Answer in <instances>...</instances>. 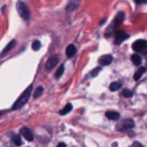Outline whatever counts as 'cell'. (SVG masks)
Returning <instances> with one entry per match:
<instances>
[{
  "label": "cell",
  "instance_id": "1",
  "mask_svg": "<svg viewBox=\"0 0 147 147\" xmlns=\"http://www.w3.org/2000/svg\"><path fill=\"white\" fill-rule=\"evenodd\" d=\"M31 91H32V86L30 85V86L22 93V95L16 100V102L13 105L11 109H13V110H16V109H20L21 107H23V106L28 102V100H29V98H30V93H31Z\"/></svg>",
  "mask_w": 147,
  "mask_h": 147
},
{
  "label": "cell",
  "instance_id": "2",
  "mask_svg": "<svg viewBox=\"0 0 147 147\" xmlns=\"http://www.w3.org/2000/svg\"><path fill=\"white\" fill-rule=\"evenodd\" d=\"M133 126H134V122L130 118H125V119H122L116 125V130L119 131V132H124V131H127V130L132 129Z\"/></svg>",
  "mask_w": 147,
  "mask_h": 147
},
{
  "label": "cell",
  "instance_id": "3",
  "mask_svg": "<svg viewBox=\"0 0 147 147\" xmlns=\"http://www.w3.org/2000/svg\"><path fill=\"white\" fill-rule=\"evenodd\" d=\"M16 8H17V11L20 14V16L23 18V20H29L30 17V13H29V9L26 7V5L23 2V1H18L16 3Z\"/></svg>",
  "mask_w": 147,
  "mask_h": 147
},
{
  "label": "cell",
  "instance_id": "4",
  "mask_svg": "<svg viewBox=\"0 0 147 147\" xmlns=\"http://www.w3.org/2000/svg\"><path fill=\"white\" fill-rule=\"evenodd\" d=\"M132 48L136 52H144L147 49V40L145 39H138L132 44Z\"/></svg>",
  "mask_w": 147,
  "mask_h": 147
},
{
  "label": "cell",
  "instance_id": "5",
  "mask_svg": "<svg viewBox=\"0 0 147 147\" xmlns=\"http://www.w3.org/2000/svg\"><path fill=\"white\" fill-rule=\"evenodd\" d=\"M127 38H129V34L127 33H125L122 30H118L115 33V44H121V42H123Z\"/></svg>",
  "mask_w": 147,
  "mask_h": 147
},
{
  "label": "cell",
  "instance_id": "6",
  "mask_svg": "<svg viewBox=\"0 0 147 147\" xmlns=\"http://www.w3.org/2000/svg\"><path fill=\"white\" fill-rule=\"evenodd\" d=\"M59 62V57L56 56V55H53V56H51L48 60H47V62H46V69L47 70H52L54 67H55V64Z\"/></svg>",
  "mask_w": 147,
  "mask_h": 147
},
{
  "label": "cell",
  "instance_id": "7",
  "mask_svg": "<svg viewBox=\"0 0 147 147\" xmlns=\"http://www.w3.org/2000/svg\"><path fill=\"white\" fill-rule=\"evenodd\" d=\"M21 134H22L26 140H29V141H32V140H33V134H32V132H31L28 127H22V129H21Z\"/></svg>",
  "mask_w": 147,
  "mask_h": 147
},
{
  "label": "cell",
  "instance_id": "8",
  "mask_svg": "<svg viewBox=\"0 0 147 147\" xmlns=\"http://www.w3.org/2000/svg\"><path fill=\"white\" fill-rule=\"evenodd\" d=\"M111 61H113V56H111V55H108V54L102 55V56L99 59V62H100L101 64H103V65H108V64H110Z\"/></svg>",
  "mask_w": 147,
  "mask_h": 147
},
{
  "label": "cell",
  "instance_id": "9",
  "mask_svg": "<svg viewBox=\"0 0 147 147\" xmlns=\"http://www.w3.org/2000/svg\"><path fill=\"white\" fill-rule=\"evenodd\" d=\"M106 117L108 119H118L119 118V114L117 111H115V110H108L106 113Z\"/></svg>",
  "mask_w": 147,
  "mask_h": 147
},
{
  "label": "cell",
  "instance_id": "10",
  "mask_svg": "<svg viewBox=\"0 0 147 147\" xmlns=\"http://www.w3.org/2000/svg\"><path fill=\"white\" fill-rule=\"evenodd\" d=\"M145 70H146V68H145V67H139V69L136 71L134 76H133V79H134V80H139V79L141 78L142 74L145 72Z\"/></svg>",
  "mask_w": 147,
  "mask_h": 147
},
{
  "label": "cell",
  "instance_id": "11",
  "mask_svg": "<svg viewBox=\"0 0 147 147\" xmlns=\"http://www.w3.org/2000/svg\"><path fill=\"white\" fill-rule=\"evenodd\" d=\"M65 53H67V55L70 57V56H72V55H75V53H76V46L75 45H69L68 47H67V49H65Z\"/></svg>",
  "mask_w": 147,
  "mask_h": 147
},
{
  "label": "cell",
  "instance_id": "12",
  "mask_svg": "<svg viewBox=\"0 0 147 147\" xmlns=\"http://www.w3.org/2000/svg\"><path fill=\"white\" fill-rule=\"evenodd\" d=\"M131 61H132L133 64H136V65H140V64H141V57H140V55H138V54H133V55L131 56Z\"/></svg>",
  "mask_w": 147,
  "mask_h": 147
},
{
  "label": "cell",
  "instance_id": "13",
  "mask_svg": "<svg viewBox=\"0 0 147 147\" xmlns=\"http://www.w3.org/2000/svg\"><path fill=\"white\" fill-rule=\"evenodd\" d=\"M71 109H72V105H71V103H67L65 107L60 110V115H67Z\"/></svg>",
  "mask_w": 147,
  "mask_h": 147
},
{
  "label": "cell",
  "instance_id": "14",
  "mask_svg": "<svg viewBox=\"0 0 147 147\" xmlns=\"http://www.w3.org/2000/svg\"><path fill=\"white\" fill-rule=\"evenodd\" d=\"M15 44H16V41H15V40H11V41H10V42H9V44H8V45L5 47V49L1 52V55L3 56V55H5V54H6V53H7L9 49H11V48L15 46Z\"/></svg>",
  "mask_w": 147,
  "mask_h": 147
},
{
  "label": "cell",
  "instance_id": "15",
  "mask_svg": "<svg viewBox=\"0 0 147 147\" xmlns=\"http://www.w3.org/2000/svg\"><path fill=\"white\" fill-rule=\"evenodd\" d=\"M123 20H124V13L123 11H119L116 15V17H115V24H121L123 22Z\"/></svg>",
  "mask_w": 147,
  "mask_h": 147
},
{
  "label": "cell",
  "instance_id": "16",
  "mask_svg": "<svg viewBox=\"0 0 147 147\" xmlns=\"http://www.w3.org/2000/svg\"><path fill=\"white\" fill-rule=\"evenodd\" d=\"M11 140H13L14 145H16V146H21L22 145V139H21V137L18 134H14L13 138H11Z\"/></svg>",
  "mask_w": 147,
  "mask_h": 147
},
{
  "label": "cell",
  "instance_id": "17",
  "mask_svg": "<svg viewBox=\"0 0 147 147\" xmlns=\"http://www.w3.org/2000/svg\"><path fill=\"white\" fill-rule=\"evenodd\" d=\"M79 5V1H71L69 5H68V7H67V10L68 11H71V10H75L76 8H77V6Z\"/></svg>",
  "mask_w": 147,
  "mask_h": 147
},
{
  "label": "cell",
  "instance_id": "18",
  "mask_svg": "<svg viewBox=\"0 0 147 147\" xmlns=\"http://www.w3.org/2000/svg\"><path fill=\"white\" fill-rule=\"evenodd\" d=\"M121 86H122V84L119 82H114V83L110 84L109 88H110V91H117V90H119Z\"/></svg>",
  "mask_w": 147,
  "mask_h": 147
},
{
  "label": "cell",
  "instance_id": "19",
  "mask_svg": "<svg viewBox=\"0 0 147 147\" xmlns=\"http://www.w3.org/2000/svg\"><path fill=\"white\" fill-rule=\"evenodd\" d=\"M40 47H41V44H40L39 40H34V41L32 42V49H33V51H39Z\"/></svg>",
  "mask_w": 147,
  "mask_h": 147
},
{
  "label": "cell",
  "instance_id": "20",
  "mask_svg": "<svg viewBox=\"0 0 147 147\" xmlns=\"http://www.w3.org/2000/svg\"><path fill=\"white\" fill-rule=\"evenodd\" d=\"M63 70H64V67H63V65H60L59 69H57L56 72H55V78H60V77L62 76V74H63Z\"/></svg>",
  "mask_w": 147,
  "mask_h": 147
},
{
  "label": "cell",
  "instance_id": "21",
  "mask_svg": "<svg viewBox=\"0 0 147 147\" xmlns=\"http://www.w3.org/2000/svg\"><path fill=\"white\" fill-rule=\"evenodd\" d=\"M132 94H133V93H132L130 90H124V91L122 92V95H123L124 98H131Z\"/></svg>",
  "mask_w": 147,
  "mask_h": 147
},
{
  "label": "cell",
  "instance_id": "22",
  "mask_svg": "<svg viewBox=\"0 0 147 147\" xmlns=\"http://www.w3.org/2000/svg\"><path fill=\"white\" fill-rule=\"evenodd\" d=\"M41 92H42V87H41V86H39V87L37 88V91L34 92V94H33V98H34V99H37L38 96H40Z\"/></svg>",
  "mask_w": 147,
  "mask_h": 147
},
{
  "label": "cell",
  "instance_id": "23",
  "mask_svg": "<svg viewBox=\"0 0 147 147\" xmlns=\"http://www.w3.org/2000/svg\"><path fill=\"white\" fill-rule=\"evenodd\" d=\"M100 70H101V68H100V67H98V68H95L94 70H92V71H91V76H93V77H95V76L98 75V72H99Z\"/></svg>",
  "mask_w": 147,
  "mask_h": 147
},
{
  "label": "cell",
  "instance_id": "24",
  "mask_svg": "<svg viewBox=\"0 0 147 147\" xmlns=\"http://www.w3.org/2000/svg\"><path fill=\"white\" fill-rule=\"evenodd\" d=\"M130 147H144V146H142L140 142H138V141H134V142H133V144H132Z\"/></svg>",
  "mask_w": 147,
  "mask_h": 147
},
{
  "label": "cell",
  "instance_id": "25",
  "mask_svg": "<svg viewBox=\"0 0 147 147\" xmlns=\"http://www.w3.org/2000/svg\"><path fill=\"white\" fill-rule=\"evenodd\" d=\"M56 147H65V144L60 142V144H57V146H56Z\"/></svg>",
  "mask_w": 147,
  "mask_h": 147
},
{
  "label": "cell",
  "instance_id": "26",
  "mask_svg": "<svg viewBox=\"0 0 147 147\" xmlns=\"http://www.w3.org/2000/svg\"><path fill=\"white\" fill-rule=\"evenodd\" d=\"M146 59H147V56H146Z\"/></svg>",
  "mask_w": 147,
  "mask_h": 147
}]
</instances>
